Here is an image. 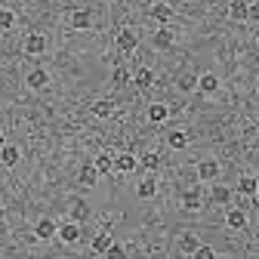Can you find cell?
<instances>
[{"instance_id":"1","label":"cell","mask_w":259,"mask_h":259,"mask_svg":"<svg viewBox=\"0 0 259 259\" xmlns=\"http://www.w3.org/2000/svg\"><path fill=\"white\" fill-rule=\"evenodd\" d=\"M62 244H77L80 241V222H74V219H68V222H62L59 225V235H56Z\"/></svg>"},{"instance_id":"2","label":"cell","mask_w":259,"mask_h":259,"mask_svg":"<svg viewBox=\"0 0 259 259\" xmlns=\"http://www.w3.org/2000/svg\"><path fill=\"white\" fill-rule=\"evenodd\" d=\"M198 179L201 182H216L219 179V160H213V157L201 160V164H198Z\"/></svg>"},{"instance_id":"3","label":"cell","mask_w":259,"mask_h":259,"mask_svg":"<svg viewBox=\"0 0 259 259\" xmlns=\"http://www.w3.org/2000/svg\"><path fill=\"white\" fill-rule=\"evenodd\" d=\"M117 47H120V53H133V50L139 47L136 31H133V28H120V34H117Z\"/></svg>"},{"instance_id":"4","label":"cell","mask_w":259,"mask_h":259,"mask_svg":"<svg viewBox=\"0 0 259 259\" xmlns=\"http://www.w3.org/2000/svg\"><path fill=\"white\" fill-rule=\"evenodd\" d=\"M136 194H139L142 201L154 198V194H157V179H154V173H148V176H142V179H139V185H136Z\"/></svg>"},{"instance_id":"5","label":"cell","mask_w":259,"mask_h":259,"mask_svg":"<svg viewBox=\"0 0 259 259\" xmlns=\"http://www.w3.org/2000/svg\"><path fill=\"white\" fill-rule=\"evenodd\" d=\"M136 167H139V160H136L133 154H126V151L114 157V173H133Z\"/></svg>"},{"instance_id":"6","label":"cell","mask_w":259,"mask_h":259,"mask_svg":"<svg viewBox=\"0 0 259 259\" xmlns=\"http://www.w3.org/2000/svg\"><path fill=\"white\" fill-rule=\"evenodd\" d=\"M34 235H37L40 241H50V238H56V235H59V225H56L53 219H40V222L34 225Z\"/></svg>"},{"instance_id":"7","label":"cell","mask_w":259,"mask_h":259,"mask_svg":"<svg viewBox=\"0 0 259 259\" xmlns=\"http://www.w3.org/2000/svg\"><path fill=\"white\" fill-rule=\"evenodd\" d=\"M44 50H47V37L44 34H28L25 37V53L28 56H40Z\"/></svg>"},{"instance_id":"8","label":"cell","mask_w":259,"mask_h":259,"mask_svg":"<svg viewBox=\"0 0 259 259\" xmlns=\"http://www.w3.org/2000/svg\"><path fill=\"white\" fill-rule=\"evenodd\" d=\"M259 191V179L256 176H241L238 179V194H244V198H256Z\"/></svg>"},{"instance_id":"9","label":"cell","mask_w":259,"mask_h":259,"mask_svg":"<svg viewBox=\"0 0 259 259\" xmlns=\"http://www.w3.org/2000/svg\"><path fill=\"white\" fill-rule=\"evenodd\" d=\"M173 40H176V37H173L170 25H160V28H157V34H154V47H157V50H170Z\"/></svg>"},{"instance_id":"10","label":"cell","mask_w":259,"mask_h":259,"mask_svg":"<svg viewBox=\"0 0 259 259\" xmlns=\"http://www.w3.org/2000/svg\"><path fill=\"white\" fill-rule=\"evenodd\" d=\"M25 83H28L31 90H44V87L50 83V74H47L44 68H34V71H28V77H25Z\"/></svg>"},{"instance_id":"11","label":"cell","mask_w":259,"mask_h":259,"mask_svg":"<svg viewBox=\"0 0 259 259\" xmlns=\"http://www.w3.org/2000/svg\"><path fill=\"white\" fill-rule=\"evenodd\" d=\"M151 19H154V22H160V25H167V22L173 19V7L160 0V4H154V7H151Z\"/></svg>"},{"instance_id":"12","label":"cell","mask_w":259,"mask_h":259,"mask_svg":"<svg viewBox=\"0 0 259 259\" xmlns=\"http://www.w3.org/2000/svg\"><path fill=\"white\" fill-rule=\"evenodd\" d=\"M167 117H170V108H167L164 102H151V105H148V120H151V123H164Z\"/></svg>"},{"instance_id":"13","label":"cell","mask_w":259,"mask_h":259,"mask_svg":"<svg viewBox=\"0 0 259 259\" xmlns=\"http://www.w3.org/2000/svg\"><path fill=\"white\" fill-rule=\"evenodd\" d=\"M93 167L99 170V176H105V173H114V157H111L108 151H102V154H96V160H93Z\"/></svg>"},{"instance_id":"14","label":"cell","mask_w":259,"mask_h":259,"mask_svg":"<svg viewBox=\"0 0 259 259\" xmlns=\"http://www.w3.org/2000/svg\"><path fill=\"white\" fill-rule=\"evenodd\" d=\"M198 90H201V93H207V96H213V93L219 90V77H216V74H210V71H207V74H201V77H198Z\"/></svg>"},{"instance_id":"15","label":"cell","mask_w":259,"mask_h":259,"mask_svg":"<svg viewBox=\"0 0 259 259\" xmlns=\"http://www.w3.org/2000/svg\"><path fill=\"white\" fill-rule=\"evenodd\" d=\"M87 216H90V204L83 198H71V219L74 222H83Z\"/></svg>"},{"instance_id":"16","label":"cell","mask_w":259,"mask_h":259,"mask_svg":"<svg viewBox=\"0 0 259 259\" xmlns=\"http://www.w3.org/2000/svg\"><path fill=\"white\" fill-rule=\"evenodd\" d=\"M167 145H170V148H176V151L188 148V133H185V130H170V136H167Z\"/></svg>"},{"instance_id":"17","label":"cell","mask_w":259,"mask_h":259,"mask_svg":"<svg viewBox=\"0 0 259 259\" xmlns=\"http://www.w3.org/2000/svg\"><path fill=\"white\" fill-rule=\"evenodd\" d=\"M225 225H229V229H247V213L244 210H229L225 213Z\"/></svg>"},{"instance_id":"18","label":"cell","mask_w":259,"mask_h":259,"mask_svg":"<svg viewBox=\"0 0 259 259\" xmlns=\"http://www.w3.org/2000/svg\"><path fill=\"white\" fill-rule=\"evenodd\" d=\"M247 13H250V4H244V0H232L229 4V16L235 22H247Z\"/></svg>"},{"instance_id":"19","label":"cell","mask_w":259,"mask_h":259,"mask_svg":"<svg viewBox=\"0 0 259 259\" xmlns=\"http://www.w3.org/2000/svg\"><path fill=\"white\" fill-rule=\"evenodd\" d=\"M139 167H142L145 173H157V170H160V157H157L154 151H145V154L139 157Z\"/></svg>"},{"instance_id":"20","label":"cell","mask_w":259,"mask_h":259,"mask_svg":"<svg viewBox=\"0 0 259 259\" xmlns=\"http://www.w3.org/2000/svg\"><path fill=\"white\" fill-rule=\"evenodd\" d=\"M93 25V16L87 13V10H74L71 13V28H77V31H87Z\"/></svg>"},{"instance_id":"21","label":"cell","mask_w":259,"mask_h":259,"mask_svg":"<svg viewBox=\"0 0 259 259\" xmlns=\"http://www.w3.org/2000/svg\"><path fill=\"white\" fill-rule=\"evenodd\" d=\"M133 83H136L139 90H148V87L154 83V71H151V68H136V74H133Z\"/></svg>"},{"instance_id":"22","label":"cell","mask_w":259,"mask_h":259,"mask_svg":"<svg viewBox=\"0 0 259 259\" xmlns=\"http://www.w3.org/2000/svg\"><path fill=\"white\" fill-rule=\"evenodd\" d=\"M77 179H80V185H96V182H99V170H96L93 164H87V167H80V173H77Z\"/></svg>"},{"instance_id":"23","label":"cell","mask_w":259,"mask_h":259,"mask_svg":"<svg viewBox=\"0 0 259 259\" xmlns=\"http://www.w3.org/2000/svg\"><path fill=\"white\" fill-rule=\"evenodd\" d=\"M232 188L229 185H213V191H210V198H213V204H229L232 201Z\"/></svg>"},{"instance_id":"24","label":"cell","mask_w":259,"mask_h":259,"mask_svg":"<svg viewBox=\"0 0 259 259\" xmlns=\"http://www.w3.org/2000/svg\"><path fill=\"white\" fill-rule=\"evenodd\" d=\"M201 204H204V201H201V191H198V188H191V191L182 194V207H185V210H201Z\"/></svg>"},{"instance_id":"25","label":"cell","mask_w":259,"mask_h":259,"mask_svg":"<svg viewBox=\"0 0 259 259\" xmlns=\"http://www.w3.org/2000/svg\"><path fill=\"white\" fill-rule=\"evenodd\" d=\"M111 244H114V238H111L108 232H99V235L93 238V253H102V256H105V250H108Z\"/></svg>"},{"instance_id":"26","label":"cell","mask_w":259,"mask_h":259,"mask_svg":"<svg viewBox=\"0 0 259 259\" xmlns=\"http://www.w3.org/2000/svg\"><path fill=\"white\" fill-rule=\"evenodd\" d=\"M19 157H22V154H19L16 145H4V148H0V160H4L7 167H16V164H19Z\"/></svg>"},{"instance_id":"27","label":"cell","mask_w":259,"mask_h":259,"mask_svg":"<svg viewBox=\"0 0 259 259\" xmlns=\"http://www.w3.org/2000/svg\"><path fill=\"white\" fill-rule=\"evenodd\" d=\"M93 114H96V117H111V114H114V102H111V99H99V102L93 105Z\"/></svg>"},{"instance_id":"28","label":"cell","mask_w":259,"mask_h":259,"mask_svg":"<svg viewBox=\"0 0 259 259\" xmlns=\"http://www.w3.org/2000/svg\"><path fill=\"white\" fill-rule=\"evenodd\" d=\"M198 247H201V241L194 238V235H182V238H179V250H182V253H188V256L198 250Z\"/></svg>"},{"instance_id":"29","label":"cell","mask_w":259,"mask_h":259,"mask_svg":"<svg viewBox=\"0 0 259 259\" xmlns=\"http://www.w3.org/2000/svg\"><path fill=\"white\" fill-rule=\"evenodd\" d=\"M16 25V13L13 10H0V31H10Z\"/></svg>"},{"instance_id":"30","label":"cell","mask_w":259,"mask_h":259,"mask_svg":"<svg viewBox=\"0 0 259 259\" xmlns=\"http://www.w3.org/2000/svg\"><path fill=\"white\" fill-rule=\"evenodd\" d=\"M191 259H216V250H213L210 244H201L198 250L191 253Z\"/></svg>"},{"instance_id":"31","label":"cell","mask_w":259,"mask_h":259,"mask_svg":"<svg viewBox=\"0 0 259 259\" xmlns=\"http://www.w3.org/2000/svg\"><path fill=\"white\" fill-rule=\"evenodd\" d=\"M105 259H126V250H123L120 244H111V247L105 250Z\"/></svg>"},{"instance_id":"32","label":"cell","mask_w":259,"mask_h":259,"mask_svg":"<svg viewBox=\"0 0 259 259\" xmlns=\"http://www.w3.org/2000/svg\"><path fill=\"white\" fill-rule=\"evenodd\" d=\"M194 87H198V77H194V74H182V77H179V90L188 93V90H194Z\"/></svg>"},{"instance_id":"33","label":"cell","mask_w":259,"mask_h":259,"mask_svg":"<svg viewBox=\"0 0 259 259\" xmlns=\"http://www.w3.org/2000/svg\"><path fill=\"white\" fill-rule=\"evenodd\" d=\"M126 80H130V71H126V68H114V83H117V87H123Z\"/></svg>"},{"instance_id":"34","label":"cell","mask_w":259,"mask_h":259,"mask_svg":"<svg viewBox=\"0 0 259 259\" xmlns=\"http://www.w3.org/2000/svg\"><path fill=\"white\" fill-rule=\"evenodd\" d=\"M250 22H259V4H250V13H247Z\"/></svg>"},{"instance_id":"35","label":"cell","mask_w":259,"mask_h":259,"mask_svg":"<svg viewBox=\"0 0 259 259\" xmlns=\"http://www.w3.org/2000/svg\"><path fill=\"white\" fill-rule=\"evenodd\" d=\"M4 145H7V139H4V133H0V148H4Z\"/></svg>"}]
</instances>
